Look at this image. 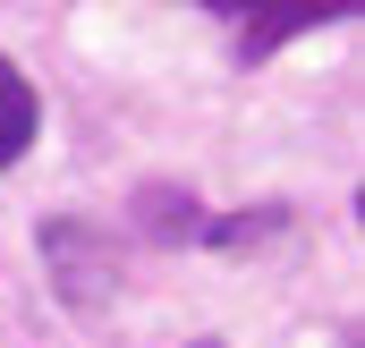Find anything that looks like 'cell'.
I'll return each mask as SVG.
<instances>
[{
  "instance_id": "6da1fadb",
  "label": "cell",
  "mask_w": 365,
  "mask_h": 348,
  "mask_svg": "<svg viewBox=\"0 0 365 348\" xmlns=\"http://www.w3.org/2000/svg\"><path fill=\"white\" fill-rule=\"evenodd\" d=\"M34 247H43L51 297H60L68 314H102V306L119 297V247H110V230H93L86 213H51Z\"/></svg>"
},
{
  "instance_id": "7a4b0ae2",
  "label": "cell",
  "mask_w": 365,
  "mask_h": 348,
  "mask_svg": "<svg viewBox=\"0 0 365 348\" xmlns=\"http://www.w3.org/2000/svg\"><path fill=\"white\" fill-rule=\"evenodd\" d=\"M204 9L238 26V51H247V60H264L289 34H306V26H323V17H349L357 0H204Z\"/></svg>"
},
{
  "instance_id": "3957f363",
  "label": "cell",
  "mask_w": 365,
  "mask_h": 348,
  "mask_svg": "<svg viewBox=\"0 0 365 348\" xmlns=\"http://www.w3.org/2000/svg\"><path fill=\"white\" fill-rule=\"evenodd\" d=\"M136 230L153 247H187V238H204V204L187 195L179 178H145L136 187Z\"/></svg>"
},
{
  "instance_id": "277c9868",
  "label": "cell",
  "mask_w": 365,
  "mask_h": 348,
  "mask_svg": "<svg viewBox=\"0 0 365 348\" xmlns=\"http://www.w3.org/2000/svg\"><path fill=\"white\" fill-rule=\"evenodd\" d=\"M289 230V204H247V213H221V221H204V247L212 255H255L264 238Z\"/></svg>"
},
{
  "instance_id": "5b68a950",
  "label": "cell",
  "mask_w": 365,
  "mask_h": 348,
  "mask_svg": "<svg viewBox=\"0 0 365 348\" xmlns=\"http://www.w3.org/2000/svg\"><path fill=\"white\" fill-rule=\"evenodd\" d=\"M34 128H43V102H34V86H26V77L0 60V170H9V162L34 145Z\"/></svg>"
},
{
  "instance_id": "8992f818",
  "label": "cell",
  "mask_w": 365,
  "mask_h": 348,
  "mask_svg": "<svg viewBox=\"0 0 365 348\" xmlns=\"http://www.w3.org/2000/svg\"><path fill=\"white\" fill-rule=\"evenodd\" d=\"M187 348H221V340H187Z\"/></svg>"
}]
</instances>
